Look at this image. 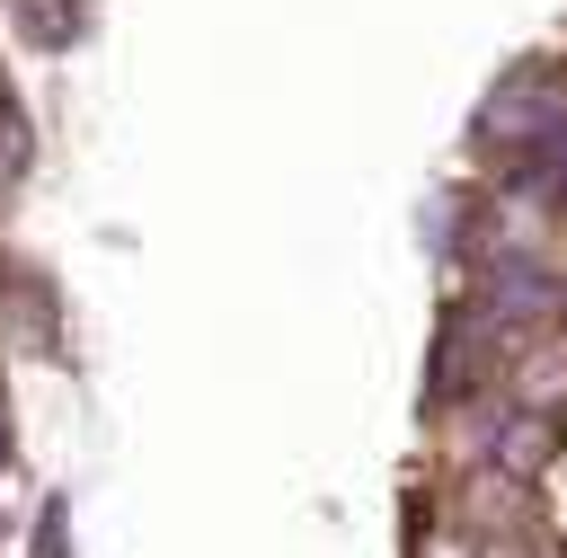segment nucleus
Wrapping results in <instances>:
<instances>
[{
    "mask_svg": "<svg viewBox=\"0 0 567 558\" xmlns=\"http://www.w3.org/2000/svg\"><path fill=\"white\" fill-rule=\"evenodd\" d=\"M18 18H27V35H71V27H80V18L62 9V0H27Z\"/></svg>",
    "mask_w": 567,
    "mask_h": 558,
    "instance_id": "2",
    "label": "nucleus"
},
{
    "mask_svg": "<svg viewBox=\"0 0 567 558\" xmlns=\"http://www.w3.org/2000/svg\"><path fill=\"white\" fill-rule=\"evenodd\" d=\"M558 283H540V266H505V310H549Z\"/></svg>",
    "mask_w": 567,
    "mask_h": 558,
    "instance_id": "1",
    "label": "nucleus"
},
{
    "mask_svg": "<svg viewBox=\"0 0 567 558\" xmlns=\"http://www.w3.org/2000/svg\"><path fill=\"white\" fill-rule=\"evenodd\" d=\"M44 558H71V514H62V496L44 505Z\"/></svg>",
    "mask_w": 567,
    "mask_h": 558,
    "instance_id": "3",
    "label": "nucleus"
}]
</instances>
